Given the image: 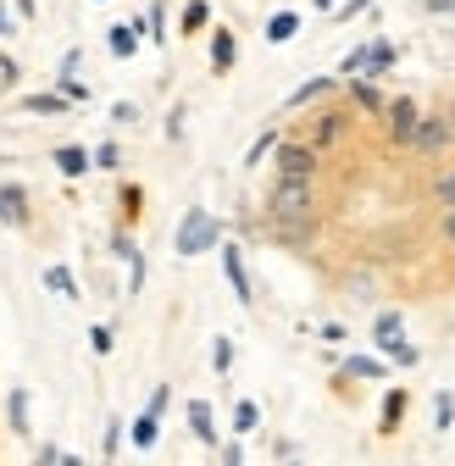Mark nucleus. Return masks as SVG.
<instances>
[{"mask_svg":"<svg viewBox=\"0 0 455 466\" xmlns=\"http://www.w3.org/2000/svg\"><path fill=\"white\" fill-rule=\"evenodd\" d=\"M311 184H272V195H267V217H272V228L283 233V239H311Z\"/></svg>","mask_w":455,"mask_h":466,"instance_id":"f257e3e1","label":"nucleus"},{"mask_svg":"<svg viewBox=\"0 0 455 466\" xmlns=\"http://www.w3.org/2000/svg\"><path fill=\"white\" fill-rule=\"evenodd\" d=\"M222 245V222L211 217V211H184V222H178V239H173V250L184 256V261H195L200 250H217Z\"/></svg>","mask_w":455,"mask_h":466,"instance_id":"f03ea898","label":"nucleus"},{"mask_svg":"<svg viewBox=\"0 0 455 466\" xmlns=\"http://www.w3.org/2000/svg\"><path fill=\"white\" fill-rule=\"evenodd\" d=\"M317 150L306 139H278V184H311Z\"/></svg>","mask_w":455,"mask_h":466,"instance_id":"7ed1b4c3","label":"nucleus"},{"mask_svg":"<svg viewBox=\"0 0 455 466\" xmlns=\"http://www.w3.org/2000/svg\"><path fill=\"white\" fill-rule=\"evenodd\" d=\"M383 116H389V139H394V145H411V134H417V123H422L417 100H411V95H394V100L383 106Z\"/></svg>","mask_w":455,"mask_h":466,"instance_id":"20e7f679","label":"nucleus"},{"mask_svg":"<svg viewBox=\"0 0 455 466\" xmlns=\"http://www.w3.org/2000/svg\"><path fill=\"white\" fill-rule=\"evenodd\" d=\"M450 145H455L450 116H422L417 134H411V150H422V156H439V150H450Z\"/></svg>","mask_w":455,"mask_h":466,"instance_id":"39448f33","label":"nucleus"},{"mask_svg":"<svg viewBox=\"0 0 455 466\" xmlns=\"http://www.w3.org/2000/svg\"><path fill=\"white\" fill-rule=\"evenodd\" d=\"M217 250H222V272H228V283H234L239 306H250L256 295H250V272H245V256H239V245H217Z\"/></svg>","mask_w":455,"mask_h":466,"instance_id":"423d86ee","label":"nucleus"},{"mask_svg":"<svg viewBox=\"0 0 455 466\" xmlns=\"http://www.w3.org/2000/svg\"><path fill=\"white\" fill-rule=\"evenodd\" d=\"M23 222H28V189L0 184V228H23Z\"/></svg>","mask_w":455,"mask_h":466,"instance_id":"0eeeda50","label":"nucleus"},{"mask_svg":"<svg viewBox=\"0 0 455 466\" xmlns=\"http://www.w3.org/2000/svg\"><path fill=\"white\" fill-rule=\"evenodd\" d=\"M111 250H117V256L128 261V295H139V289H145V256L134 250L128 233H111Z\"/></svg>","mask_w":455,"mask_h":466,"instance_id":"6e6552de","label":"nucleus"},{"mask_svg":"<svg viewBox=\"0 0 455 466\" xmlns=\"http://www.w3.org/2000/svg\"><path fill=\"white\" fill-rule=\"evenodd\" d=\"M234 56H239L234 28H217V34H211V73H217V78H222V73H234Z\"/></svg>","mask_w":455,"mask_h":466,"instance_id":"1a4fd4ad","label":"nucleus"},{"mask_svg":"<svg viewBox=\"0 0 455 466\" xmlns=\"http://www.w3.org/2000/svg\"><path fill=\"white\" fill-rule=\"evenodd\" d=\"M339 139H345V111H322L317 123H311V150L339 145Z\"/></svg>","mask_w":455,"mask_h":466,"instance_id":"9d476101","label":"nucleus"},{"mask_svg":"<svg viewBox=\"0 0 455 466\" xmlns=\"http://www.w3.org/2000/svg\"><path fill=\"white\" fill-rule=\"evenodd\" d=\"M6 422H12V433H17V439H28V433H34V411H28V389H12V394H6Z\"/></svg>","mask_w":455,"mask_h":466,"instance_id":"9b49d317","label":"nucleus"},{"mask_svg":"<svg viewBox=\"0 0 455 466\" xmlns=\"http://www.w3.org/2000/svg\"><path fill=\"white\" fill-rule=\"evenodd\" d=\"M139 34H145V23H117L106 34V45H111V56H117V62H128V56L139 50Z\"/></svg>","mask_w":455,"mask_h":466,"instance_id":"f8f14e48","label":"nucleus"},{"mask_svg":"<svg viewBox=\"0 0 455 466\" xmlns=\"http://www.w3.org/2000/svg\"><path fill=\"white\" fill-rule=\"evenodd\" d=\"M128 444H134V450H156V444H161V417H156V411H139L134 428H128Z\"/></svg>","mask_w":455,"mask_h":466,"instance_id":"ddd939ff","label":"nucleus"},{"mask_svg":"<svg viewBox=\"0 0 455 466\" xmlns=\"http://www.w3.org/2000/svg\"><path fill=\"white\" fill-rule=\"evenodd\" d=\"M345 378H361V383H383V378H389V361H378V356H345Z\"/></svg>","mask_w":455,"mask_h":466,"instance_id":"4468645a","label":"nucleus"},{"mask_svg":"<svg viewBox=\"0 0 455 466\" xmlns=\"http://www.w3.org/2000/svg\"><path fill=\"white\" fill-rule=\"evenodd\" d=\"M184 417H189V433H195L200 444H217V422H211V405H206V400H189Z\"/></svg>","mask_w":455,"mask_h":466,"instance_id":"2eb2a0df","label":"nucleus"},{"mask_svg":"<svg viewBox=\"0 0 455 466\" xmlns=\"http://www.w3.org/2000/svg\"><path fill=\"white\" fill-rule=\"evenodd\" d=\"M378 361H394V367H417V361H422V350H417L411 339H389V344H378Z\"/></svg>","mask_w":455,"mask_h":466,"instance_id":"dca6fc26","label":"nucleus"},{"mask_svg":"<svg viewBox=\"0 0 455 466\" xmlns=\"http://www.w3.org/2000/svg\"><path fill=\"white\" fill-rule=\"evenodd\" d=\"M56 167H62L67 178H84L95 161H89V150H84V145H56Z\"/></svg>","mask_w":455,"mask_h":466,"instance_id":"f3484780","label":"nucleus"},{"mask_svg":"<svg viewBox=\"0 0 455 466\" xmlns=\"http://www.w3.org/2000/svg\"><path fill=\"white\" fill-rule=\"evenodd\" d=\"M406 405H411V394H406V389H389V394H383V417H378V428H383V433H394V428H400V417H406Z\"/></svg>","mask_w":455,"mask_h":466,"instance_id":"a211bd4d","label":"nucleus"},{"mask_svg":"<svg viewBox=\"0 0 455 466\" xmlns=\"http://www.w3.org/2000/svg\"><path fill=\"white\" fill-rule=\"evenodd\" d=\"M389 339H406V317L394 311V306L372 317V344H389Z\"/></svg>","mask_w":455,"mask_h":466,"instance_id":"6ab92c4d","label":"nucleus"},{"mask_svg":"<svg viewBox=\"0 0 455 466\" xmlns=\"http://www.w3.org/2000/svg\"><path fill=\"white\" fill-rule=\"evenodd\" d=\"M300 34V12H272V23H267V45H289Z\"/></svg>","mask_w":455,"mask_h":466,"instance_id":"aec40b11","label":"nucleus"},{"mask_svg":"<svg viewBox=\"0 0 455 466\" xmlns=\"http://www.w3.org/2000/svg\"><path fill=\"white\" fill-rule=\"evenodd\" d=\"M45 289H50V295H67V300H78V278H73L62 261H56V267H45Z\"/></svg>","mask_w":455,"mask_h":466,"instance_id":"412c9836","label":"nucleus"},{"mask_svg":"<svg viewBox=\"0 0 455 466\" xmlns=\"http://www.w3.org/2000/svg\"><path fill=\"white\" fill-rule=\"evenodd\" d=\"M23 111H28V116H62L67 100H62V95H23Z\"/></svg>","mask_w":455,"mask_h":466,"instance_id":"4be33fe9","label":"nucleus"},{"mask_svg":"<svg viewBox=\"0 0 455 466\" xmlns=\"http://www.w3.org/2000/svg\"><path fill=\"white\" fill-rule=\"evenodd\" d=\"M328 89H333V78H306V84H300V89L289 95V111H300V106H311V100H322Z\"/></svg>","mask_w":455,"mask_h":466,"instance_id":"5701e85b","label":"nucleus"},{"mask_svg":"<svg viewBox=\"0 0 455 466\" xmlns=\"http://www.w3.org/2000/svg\"><path fill=\"white\" fill-rule=\"evenodd\" d=\"M350 95H356V106H361V111H383V106H389V100L378 95V84H372V78H350Z\"/></svg>","mask_w":455,"mask_h":466,"instance_id":"b1692460","label":"nucleus"},{"mask_svg":"<svg viewBox=\"0 0 455 466\" xmlns=\"http://www.w3.org/2000/svg\"><path fill=\"white\" fill-rule=\"evenodd\" d=\"M256 422H261V405H256V400H239V405H234V433L245 439V433H256Z\"/></svg>","mask_w":455,"mask_h":466,"instance_id":"393cba45","label":"nucleus"},{"mask_svg":"<svg viewBox=\"0 0 455 466\" xmlns=\"http://www.w3.org/2000/svg\"><path fill=\"white\" fill-rule=\"evenodd\" d=\"M450 422H455V394H450V389H439V394H433V428L444 433Z\"/></svg>","mask_w":455,"mask_h":466,"instance_id":"a878e982","label":"nucleus"},{"mask_svg":"<svg viewBox=\"0 0 455 466\" xmlns=\"http://www.w3.org/2000/svg\"><path fill=\"white\" fill-rule=\"evenodd\" d=\"M211 23V6H206V0H189V6H184V34H200Z\"/></svg>","mask_w":455,"mask_h":466,"instance_id":"bb28decb","label":"nucleus"},{"mask_svg":"<svg viewBox=\"0 0 455 466\" xmlns=\"http://www.w3.org/2000/svg\"><path fill=\"white\" fill-rule=\"evenodd\" d=\"M117 450H123V422L111 417V422H106V439H100V455H106V466L117 461Z\"/></svg>","mask_w":455,"mask_h":466,"instance_id":"cd10ccee","label":"nucleus"},{"mask_svg":"<svg viewBox=\"0 0 455 466\" xmlns=\"http://www.w3.org/2000/svg\"><path fill=\"white\" fill-rule=\"evenodd\" d=\"M145 28H150V39H156V45L167 39V0H150V17H145Z\"/></svg>","mask_w":455,"mask_h":466,"instance_id":"c85d7f7f","label":"nucleus"},{"mask_svg":"<svg viewBox=\"0 0 455 466\" xmlns=\"http://www.w3.org/2000/svg\"><path fill=\"white\" fill-rule=\"evenodd\" d=\"M89 161L111 172V167H123V150H117V145H111V139H106V145H95V150H89Z\"/></svg>","mask_w":455,"mask_h":466,"instance_id":"c756f323","label":"nucleus"},{"mask_svg":"<svg viewBox=\"0 0 455 466\" xmlns=\"http://www.w3.org/2000/svg\"><path fill=\"white\" fill-rule=\"evenodd\" d=\"M211 367H217V372L234 367V339H211Z\"/></svg>","mask_w":455,"mask_h":466,"instance_id":"7c9ffc66","label":"nucleus"},{"mask_svg":"<svg viewBox=\"0 0 455 466\" xmlns=\"http://www.w3.org/2000/svg\"><path fill=\"white\" fill-rule=\"evenodd\" d=\"M89 350H95V356H111V328H106V322L89 328Z\"/></svg>","mask_w":455,"mask_h":466,"instance_id":"2f4dec72","label":"nucleus"},{"mask_svg":"<svg viewBox=\"0 0 455 466\" xmlns=\"http://www.w3.org/2000/svg\"><path fill=\"white\" fill-rule=\"evenodd\" d=\"M267 150H278V134H272V128H267V134H261V139L250 145V156H245V167H256V161H261Z\"/></svg>","mask_w":455,"mask_h":466,"instance_id":"473e14b6","label":"nucleus"},{"mask_svg":"<svg viewBox=\"0 0 455 466\" xmlns=\"http://www.w3.org/2000/svg\"><path fill=\"white\" fill-rule=\"evenodd\" d=\"M62 100L84 106V100H89V84H78V78H62Z\"/></svg>","mask_w":455,"mask_h":466,"instance_id":"72a5a7b5","label":"nucleus"},{"mask_svg":"<svg viewBox=\"0 0 455 466\" xmlns=\"http://www.w3.org/2000/svg\"><path fill=\"white\" fill-rule=\"evenodd\" d=\"M439 206L455 211V172H444V178H439Z\"/></svg>","mask_w":455,"mask_h":466,"instance_id":"f704fd0d","label":"nucleus"},{"mask_svg":"<svg viewBox=\"0 0 455 466\" xmlns=\"http://www.w3.org/2000/svg\"><path fill=\"white\" fill-rule=\"evenodd\" d=\"M134 116H139L134 100H117V106H111V123H134Z\"/></svg>","mask_w":455,"mask_h":466,"instance_id":"c9c22d12","label":"nucleus"},{"mask_svg":"<svg viewBox=\"0 0 455 466\" xmlns=\"http://www.w3.org/2000/svg\"><path fill=\"white\" fill-rule=\"evenodd\" d=\"M78 67H84V50H67L62 56V78H78Z\"/></svg>","mask_w":455,"mask_h":466,"instance_id":"e433bc0d","label":"nucleus"},{"mask_svg":"<svg viewBox=\"0 0 455 466\" xmlns=\"http://www.w3.org/2000/svg\"><path fill=\"white\" fill-rule=\"evenodd\" d=\"M167 139H184V106H178L173 116H167Z\"/></svg>","mask_w":455,"mask_h":466,"instance_id":"4c0bfd02","label":"nucleus"},{"mask_svg":"<svg viewBox=\"0 0 455 466\" xmlns=\"http://www.w3.org/2000/svg\"><path fill=\"white\" fill-rule=\"evenodd\" d=\"M372 0H345V6H333V17H356V12H367Z\"/></svg>","mask_w":455,"mask_h":466,"instance_id":"58836bf2","label":"nucleus"},{"mask_svg":"<svg viewBox=\"0 0 455 466\" xmlns=\"http://www.w3.org/2000/svg\"><path fill=\"white\" fill-rule=\"evenodd\" d=\"M222 466H245V450L239 444H222Z\"/></svg>","mask_w":455,"mask_h":466,"instance_id":"ea45409f","label":"nucleus"},{"mask_svg":"<svg viewBox=\"0 0 455 466\" xmlns=\"http://www.w3.org/2000/svg\"><path fill=\"white\" fill-rule=\"evenodd\" d=\"M12 34H17V23H12V12H6V6H0V39H12Z\"/></svg>","mask_w":455,"mask_h":466,"instance_id":"a19ab883","label":"nucleus"},{"mask_svg":"<svg viewBox=\"0 0 455 466\" xmlns=\"http://www.w3.org/2000/svg\"><path fill=\"white\" fill-rule=\"evenodd\" d=\"M17 12H23V23H34V12H39V0H17Z\"/></svg>","mask_w":455,"mask_h":466,"instance_id":"79ce46f5","label":"nucleus"},{"mask_svg":"<svg viewBox=\"0 0 455 466\" xmlns=\"http://www.w3.org/2000/svg\"><path fill=\"white\" fill-rule=\"evenodd\" d=\"M56 466H84V455H73V450H62V461H56Z\"/></svg>","mask_w":455,"mask_h":466,"instance_id":"37998d69","label":"nucleus"},{"mask_svg":"<svg viewBox=\"0 0 455 466\" xmlns=\"http://www.w3.org/2000/svg\"><path fill=\"white\" fill-rule=\"evenodd\" d=\"M444 239H455V211H444Z\"/></svg>","mask_w":455,"mask_h":466,"instance_id":"c03bdc74","label":"nucleus"},{"mask_svg":"<svg viewBox=\"0 0 455 466\" xmlns=\"http://www.w3.org/2000/svg\"><path fill=\"white\" fill-rule=\"evenodd\" d=\"M311 6H317V12H333V6H339V0H311Z\"/></svg>","mask_w":455,"mask_h":466,"instance_id":"a18cd8bd","label":"nucleus"},{"mask_svg":"<svg viewBox=\"0 0 455 466\" xmlns=\"http://www.w3.org/2000/svg\"><path fill=\"white\" fill-rule=\"evenodd\" d=\"M283 466H300V461H283Z\"/></svg>","mask_w":455,"mask_h":466,"instance_id":"49530a36","label":"nucleus"},{"mask_svg":"<svg viewBox=\"0 0 455 466\" xmlns=\"http://www.w3.org/2000/svg\"><path fill=\"white\" fill-rule=\"evenodd\" d=\"M95 6H100V0H95Z\"/></svg>","mask_w":455,"mask_h":466,"instance_id":"de8ad7c7","label":"nucleus"}]
</instances>
